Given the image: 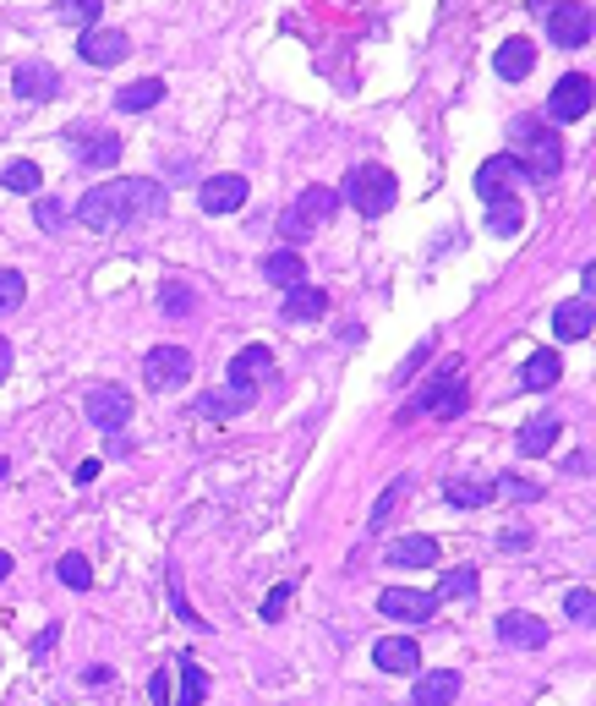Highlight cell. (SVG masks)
I'll use <instances>...</instances> for the list:
<instances>
[{"label": "cell", "instance_id": "4", "mask_svg": "<svg viewBox=\"0 0 596 706\" xmlns=\"http://www.w3.org/2000/svg\"><path fill=\"white\" fill-rule=\"evenodd\" d=\"M416 411H438V416H460L465 411V384H460V356H449V367H443L438 378L422 389V395L411 400V411L405 416H416Z\"/></svg>", "mask_w": 596, "mask_h": 706}, {"label": "cell", "instance_id": "47", "mask_svg": "<svg viewBox=\"0 0 596 706\" xmlns=\"http://www.w3.org/2000/svg\"><path fill=\"white\" fill-rule=\"evenodd\" d=\"M148 696H154V706H165V701H170V679H165V674H154V685H148Z\"/></svg>", "mask_w": 596, "mask_h": 706}, {"label": "cell", "instance_id": "50", "mask_svg": "<svg viewBox=\"0 0 596 706\" xmlns=\"http://www.w3.org/2000/svg\"><path fill=\"white\" fill-rule=\"evenodd\" d=\"M0 477H6V460H0Z\"/></svg>", "mask_w": 596, "mask_h": 706}, {"label": "cell", "instance_id": "31", "mask_svg": "<svg viewBox=\"0 0 596 706\" xmlns=\"http://www.w3.org/2000/svg\"><path fill=\"white\" fill-rule=\"evenodd\" d=\"M520 219H525L520 198H498V203H487V230H493V236H514V230H520Z\"/></svg>", "mask_w": 596, "mask_h": 706}, {"label": "cell", "instance_id": "11", "mask_svg": "<svg viewBox=\"0 0 596 706\" xmlns=\"http://www.w3.org/2000/svg\"><path fill=\"white\" fill-rule=\"evenodd\" d=\"M247 176H208L203 187H197V203H203V214H236L241 203H247Z\"/></svg>", "mask_w": 596, "mask_h": 706}, {"label": "cell", "instance_id": "28", "mask_svg": "<svg viewBox=\"0 0 596 706\" xmlns=\"http://www.w3.org/2000/svg\"><path fill=\"white\" fill-rule=\"evenodd\" d=\"M77 159L93 165V170H110L115 159H121V137H115V132H93L88 143H77Z\"/></svg>", "mask_w": 596, "mask_h": 706}, {"label": "cell", "instance_id": "6", "mask_svg": "<svg viewBox=\"0 0 596 706\" xmlns=\"http://www.w3.org/2000/svg\"><path fill=\"white\" fill-rule=\"evenodd\" d=\"M580 115H591V77L569 72V77H558L553 94H547V121L569 126V121H580Z\"/></svg>", "mask_w": 596, "mask_h": 706}, {"label": "cell", "instance_id": "27", "mask_svg": "<svg viewBox=\"0 0 596 706\" xmlns=\"http://www.w3.org/2000/svg\"><path fill=\"white\" fill-rule=\"evenodd\" d=\"M553 334L558 340H586L591 334V302H564L553 312Z\"/></svg>", "mask_w": 596, "mask_h": 706}, {"label": "cell", "instance_id": "42", "mask_svg": "<svg viewBox=\"0 0 596 706\" xmlns=\"http://www.w3.org/2000/svg\"><path fill=\"white\" fill-rule=\"evenodd\" d=\"M33 219H39V230H61L66 208L55 203V198H33Z\"/></svg>", "mask_w": 596, "mask_h": 706}, {"label": "cell", "instance_id": "25", "mask_svg": "<svg viewBox=\"0 0 596 706\" xmlns=\"http://www.w3.org/2000/svg\"><path fill=\"white\" fill-rule=\"evenodd\" d=\"M553 444H558V416H553V411H542V416H536V422L520 433V455H525V460H536V455H547Z\"/></svg>", "mask_w": 596, "mask_h": 706}, {"label": "cell", "instance_id": "10", "mask_svg": "<svg viewBox=\"0 0 596 706\" xmlns=\"http://www.w3.org/2000/svg\"><path fill=\"white\" fill-rule=\"evenodd\" d=\"M547 33H553L558 50H580V44H591V11L586 6H553L547 11Z\"/></svg>", "mask_w": 596, "mask_h": 706}, {"label": "cell", "instance_id": "35", "mask_svg": "<svg viewBox=\"0 0 596 706\" xmlns=\"http://www.w3.org/2000/svg\"><path fill=\"white\" fill-rule=\"evenodd\" d=\"M99 0H61V6H55V17H61V22H77V28H99Z\"/></svg>", "mask_w": 596, "mask_h": 706}, {"label": "cell", "instance_id": "43", "mask_svg": "<svg viewBox=\"0 0 596 706\" xmlns=\"http://www.w3.org/2000/svg\"><path fill=\"white\" fill-rule=\"evenodd\" d=\"M159 302H165V312H192L197 296L186 291V285H165V291H159Z\"/></svg>", "mask_w": 596, "mask_h": 706}, {"label": "cell", "instance_id": "23", "mask_svg": "<svg viewBox=\"0 0 596 706\" xmlns=\"http://www.w3.org/2000/svg\"><path fill=\"white\" fill-rule=\"evenodd\" d=\"M290 208H296V214L307 219V225H329V219L340 214V192H334V187H307L296 203H290Z\"/></svg>", "mask_w": 596, "mask_h": 706}, {"label": "cell", "instance_id": "21", "mask_svg": "<svg viewBox=\"0 0 596 706\" xmlns=\"http://www.w3.org/2000/svg\"><path fill=\"white\" fill-rule=\"evenodd\" d=\"M263 280L279 285V291H296V285H307V263H301V252H268L263 258Z\"/></svg>", "mask_w": 596, "mask_h": 706}, {"label": "cell", "instance_id": "39", "mask_svg": "<svg viewBox=\"0 0 596 706\" xmlns=\"http://www.w3.org/2000/svg\"><path fill=\"white\" fill-rule=\"evenodd\" d=\"M493 488L504 493V499H514V504H531V499H542V488H536V482H525V477H514V471H504V477H498Z\"/></svg>", "mask_w": 596, "mask_h": 706}, {"label": "cell", "instance_id": "48", "mask_svg": "<svg viewBox=\"0 0 596 706\" xmlns=\"http://www.w3.org/2000/svg\"><path fill=\"white\" fill-rule=\"evenodd\" d=\"M6 373H11V345H6V334H0V384H6Z\"/></svg>", "mask_w": 596, "mask_h": 706}, {"label": "cell", "instance_id": "18", "mask_svg": "<svg viewBox=\"0 0 596 706\" xmlns=\"http://www.w3.org/2000/svg\"><path fill=\"white\" fill-rule=\"evenodd\" d=\"M531 66H536V44H531V39H504V44H498L493 72L504 77V83H520V77H531Z\"/></svg>", "mask_w": 596, "mask_h": 706}, {"label": "cell", "instance_id": "20", "mask_svg": "<svg viewBox=\"0 0 596 706\" xmlns=\"http://www.w3.org/2000/svg\"><path fill=\"white\" fill-rule=\"evenodd\" d=\"M389 564H394V570H427V564H438V537H400V542H389Z\"/></svg>", "mask_w": 596, "mask_h": 706}, {"label": "cell", "instance_id": "41", "mask_svg": "<svg viewBox=\"0 0 596 706\" xmlns=\"http://www.w3.org/2000/svg\"><path fill=\"white\" fill-rule=\"evenodd\" d=\"M279 236H285L290 247H301V241L312 236V225H307V219L296 214V208H285V214H279Z\"/></svg>", "mask_w": 596, "mask_h": 706}, {"label": "cell", "instance_id": "17", "mask_svg": "<svg viewBox=\"0 0 596 706\" xmlns=\"http://www.w3.org/2000/svg\"><path fill=\"white\" fill-rule=\"evenodd\" d=\"M55 88H61V77H55V66H44V61H22V66H17V77H11V94H17L22 104L50 99Z\"/></svg>", "mask_w": 596, "mask_h": 706}, {"label": "cell", "instance_id": "2", "mask_svg": "<svg viewBox=\"0 0 596 706\" xmlns=\"http://www.w3.org/2000/svg\"><path fill=\"white\" fill-rule=\"evenodd\" d=\"M394 198H400V181H394L389 165H350L345 203L356 208V214L378 219V214H389V208H394Z\"/></svg>", "mask_w": 596, "mask_h": 706}, {"label": "cell", "instance_id": "8", "mask_svg": "<svg viewBox=\"0 0 596 706\" xmlns=\"http://www.w3.org/2000/svg\"><path fill=\"white\" fill-rule=\"evenodd\" d=\"M383 619H400V624H427L432 613H438V597L432 592H416V586H389V592L378 597Z\"/></svg>", "mask_w": 596, "mask_h": 706}, {"label": "cell", "instance_id": "44", "mask_svg": "<svg viewBox=\"0 0 596 706\" xmlns=\"http://www.w3.org/2000/svg\"><path fill=\"white\" fill-rule=\"evenodd\" d=\"M290 592H296V586H290V581H279V586H274V597H268V603H263V624H274V619H279V613H285V603H290Z\"/></svg>", "mask_w": 596, "mask_h": 706}, {"label": "cell", "instance_id": "37", "mask_svg": "<svg viewBox=\"0 0 596 706\" xmlns=\"http://www.w3.org/2000/svg\"><path fill=\"white\" fill-rule=\"evenodd\" d=\"M22 296H28V280H22L17 269H0V318H6V312H17Z\"/></svg>", "mask_w": 596, "mask_h": 706}, {"label": "cell", "instance_id": "14", "mask_svg": "<svg viewBox=\"0 0 596 706\" xmlns=\"http://www.w3.org/2000/svg\"><path fill=\"white\" fill-rule=\"evenodd\" d=\"M372 663H378L383 674H416V668H422V646H416L411 635H383V641L372 646Z\"/></svg>", "mask_w": 596, "mask_h": 706}, {"label": "cell", "instance_id": "12", "mask_svg": "<svg viewBox=\"0 0 596 706\" xmlns=\"http://www.w3.org/2000/svg\"><path fill=\"white\" fill-rule=\"evenodd\" d=\"M126 33L121 28H88L83 39H77V55H83L88 66H121L126 61Z\"/></svg>", "mask_w": 596, "mask_h": 706}, {"label": "cell", "instance_id": "30", "mask_svg": "<svg viewBox=\"0 0 596 706\" xmlns=\"http://www.w3.org/2000/svg\"><path fill=\"white\" fill-rule=\"evenodd\" d=\"M405 493H411V477H394L389 488L378 493V504H372L367 526H372V531H383V526H389V515H394V509H400V504H405Z\"/></svg>", "mask_w": 596, "mask_h": 706}, {"label": "cell", "instance_id": "24", "mask_svg": "<svg viewBox=\"0 0 596 706\" xmlns=\"http://www.w3.org/2000/svg\"><path fill=\"white\" fill-rule=\"evenodd\" d=\"M159 99H165V83H159V77H137V83H126L121 94H115V104H121L126 115H143V110H154Z\"/></svg>", "mask_w": 596, "mask_h": 706}, {"label": "cell", "instance_id": "40", "mask_svg": "<svg viewBox=\"0 0 596 706\" xmlns=\"http://www.w3.org/2000/svg\"><path fill=\"white\" fill-rule=\"evenodd\" d=\"M564 613H569L575 624H591V619H596V592H591V586H575V592L564 597Z\"/></svg>", "mask_w": 596, "mask_h": 706}, {"label": "cell", "instance_id": "5", "mask_svg": "<svg viewBox=\"0 0 596 706\" xmlns=\"http://www.w3.org/2000/svg\"><path fill=\"white\" fill-rule=\"evenodd\" d=\"M83 411L93 427H104V433H121L126 422H132V395H126L121 384H93L83 395Z\"/></svg>", "mask_w": 596, "mask_h": 706}, {"label": "cell", "instance_id": "49", "mask_svg": "<svg viewBox=\"0 0 596 706\" xmlns=\"http://www.w3.org/2000/svg\"><path fill=\"white\" fill-rule=\"evenodd\" d=\"M6 575H11V553H0V581H6Z\"/></svg>", "mask_w": 596, "mask_h": 706}, {"label": "cell", "instance_id": "19", "mask_svg": "<svg viewBox=\"0 0 596 706\" xmlns=\"http://www.w3.org/2000/svg\"><path fill=\"white\" fill-rule=\"evenodd\" d=\"M454 696H460V674H454V668H432V674L416 679L411 706H454Z\"/></svg>", "mask_w": 596, "mask_h": 706}, {"label": "cell", "instance_id": "34", "mask_svg": "<svg viewBox=\"0 0 596 706\" xmlns=\"http://www.w3.org/2000/svg\"><path fill=\"white\" fill-rule=\"evenodd\" d=\"M55 575H61L72 592H88L93 586V564L83 559V553H61V564H55Z\"/></svg>", "mask_w": 596, "mask_h": 706}, {"label": "cell", "instance_id": "46", "mask_svg": "<svg viewBox=\"0 0 596 706\" xmlns=\"http://www.w3.org/2000/svg\"><path fill=\"white\" fill-rule=\"evenodd\" d=\"M55 641H61V630H55V624H50V630H44V635H33V657H44V652H50Z\"/></svg>", "mask_w": 596, "mask_h": 706}, {"label": "cell", "instance_id": "1", "mask_svg": "<svg viewBox=\"0 0 596 706\" xmlns=\"http://www.w3.org/2000/svg\"><path fill=\"white\" fill-rule=\"evenodd\" d=\"M509 137H514V165L525 170L531 181H558V170H564V143H558V132L553 126H542V121H514L509 126Z\"/></svg>", "mask_w": 596, "mask_h": 706}, {"label": "cell", "instance_id": "13", "mask_svg": "<svg viewBox=\"0 0 596 706\" xmlns=\"http://www.w3.org/2000/svg\"><path fill=\"white\" fill-rule=\"evenodd\" d=\"M121 192H126V219H159L170 208V192L159 187V181H148V176L121 181Z\"/></svg>", "mask_w": 596, "mask_h": 706}, {"label": "cell", "instance_id": "29", "mask_svg": "<svg viewBox=\"0 0 596 706\" xmlns=\"http://www.w3.org/2000/svg\"><path fill=\"white\" fill-rule=\"evenodd\" d=\"M520 378H525V389H553L558 378H564V362H558L553 351H531V362L520 367Z\"/></svg>", "mask_w": 596, "mask_h": 706}, {"label": "cell", "instance_id": "15", "mask_svg": "<svg viewBox=\"0 0 596 706\" xmlns=\"http://www.w3.org/2000/svg\"><path fill=\"white\" fill-rule=\"evenodd\" d=\"M274 373V351L268 345H247V351L230 362V389H241V395H257V384Z\"/></svg>", "mask_w": 596, "mask_h": 706}, {"label": "cell", "instance_id": "36", "mask_svg": "<svg viewBox=\"0 0 596 706\" xmlns=\"http://www.w3.org/2000/svg\"><path fill=\"white\" fill-rule=\"evenodd\" d=\"M432 597H476V570H471V564L449 570V575L438 581V592H432Z\"/></svg>", "mask_w": 596, "mask_h": 706}, {"label": "cell", "instance_id": "16", "mask_svg": "<svg viewBox=\"0 0 596 706\" xmlns=\"http://www.w3.org/2000/svg\"><path fill=\"white\" fill-rule=\"evenodd\" d=\"M547 624L536 619V613H504L498 619V641L504 646H514V652H536V646H547Z\"/></svg>", "mask_w": 596, "mask_h": 706}, {"label": "cell", "instance_id": "26", "mask_svg": "<svg viewBox=\"0 0 596 706\" xmlns=\"http://www.w3.org/2000/svg\"><path fill=\"white\" fill-rule=\"evenodd\" d=\"M0 187L17 192V198H39L44 176H39V165H33V159H11V165L0 170Z\"/></svg>", "mask_w": 596, "mask_h": 706}, {"label": "cell", "instance_id": "7", "mask_svg": "<svg viewBox=\"0 0 596 706\" xmlns=\"http://www.w3.org/2000/svg\"><path fill=\"white\" fill-rule=\"evenodd\" d=\"M143 378L148 389H175L192 378V351L186 345H154V351L143 356Z\"/></svg>", "mask_w": 596, "mask_h": 706}, {"label": "cell", "instance_id": "9", "mask_svg": "<svg viewBox=\"0 0 596 706\" xmlns=\"http://www.w3.org/2000/svg\"><path fill=\"white\" fill-rule=\"evenodd\" d=\"M525 181V170L514 165L509 154H493L482 170H476V192H482V203H498V198H514V187Z\"/></svg>", "mask_w": 596, "mask_h": 706}, {"label": "cell", "instance_id": "33", "mask_svg": "<svg viewBox=\"0 0 596 706\" xmlns=\"http://www.w3.org/2000/svg\"><path fill=\"white\" fill-rule=\"evenodd\" d=\"M252 400L257 395H241V389H208L197 405H203V416H236V411H247Z\"/></svg>", "mask_w": 596, "mask_h": 706}, {"label": "cell", "instance_id": "3", "mask_svg": "<svg viewBox=\"0 0 596 706\" xmlns=\"http://www.w3.org/2000/svg\"><path fill=\"white\" fill-rule=\"evenodd\" d=\"M77 219H83L88 230H99V236L121 230V225H126V192H121V181H104V187H88V198L77 203Z\"/></svg>", "mask_w": 596, "mask_h": 706}, {"label": "cell", "instance_id": "45", "mask_svg": "<svg viewBox=\"0 0 596 706\" xmlns=\"http://www.w3.org/2000/svg\"><path fill=\"white\" fill-rule=\"evenodd\" d=\"M498 548H504V553H525V548H531V537H525L520 526H509L504 537H498Z\"/></svg>", "mask_w": 596, "mask_h": 706}, {"label": "cell", "instance_id": "32", "mask_svg": "<svg viewBox=\"0 0 596 706\" xmlns=\"http://www.w3.org/2000/svg\"><path fill=\"white\" fill-rule=\"evenodd\" d=\"M181 696H175V706H203V696H208V674L192 663V657H181Z\"/></svg>", "mask_w": 596, "mask_h": 706}, {"label": "cell", "instance_id": "38", "mask_svg": "<svg viewBox=\"0 0 596 706\" xmlns=\"http://www.w3.org/2000/svg\"><path fill=\"white\" fill-rule=\"evenodd\" d=\"M443 499L460 504V509H476V504L493 499V493H487V482H449V488H443Z\"/></svg>", "mask_w": 596, "mask_h": 706}, {"label": "cell", "instance_id": "22", "mask_svg": "<svg viewBox=\"0 0 596 706\" xmlns=\"http://www.w3.org/2000/svg\"><path fill=\"white\" fill-rule=\"evenodd\" d=\"M323 312H329V296H323L318 285H296V291H285V307H279V318L312 323V318H323Z\"/></svg>", "mask_w": 596, "mask_h": 706}]
</instances>
